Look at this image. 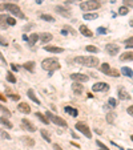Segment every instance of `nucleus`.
Segmentation results:
<instances>
[{
    "label": "nucleus",
    "instance_id": "bb28decb",
    "mask_svg": "<svg viewBox=\"0 0 133 150\" xmlns=\"http://www.w3.org/2000/svg\"><path fill=\"white\" fill-rule=\"evenodd\" d=\"M40 134H41V137L44 138L45 141H47V142H51V135H49V133H48L47 130H44V129H41L40 130Z\"/></svg>",
    "mask_w": 133,
    "mask_h": 150
},
{
    "label": "nucleus",
    "instance_id": "6e6552de",
    "mask_svg": "<svg viewBox=\"0 0 133 150\" xmlns=\"http://www.w3.org/2000/svg\"><path fill=\"white\" fill-rule=\"evenodd\" d=\"M92 91L93 92H107L109 91V85L107 82H96L92 86Z\"/></svg>",
    "mask_w": 133,
    "mask_h": 150
},
{
    "label": "nucleus",
    "instance_id": "7ed1b4c3",
    "mask_svg": "<svg viewBox=\"0 0 133 150\" xmlns=\"http://www.w3.org/2000/svg\"><path fill=\"white\" fill-rule=\"evenodd\" d=\"M45 116L49 118V121L51 122H53V124H56V125L61 126V128H66V126H68V124H66L65 120L61 118V117H59V116H56V114H53V113L47 112L45 113Z\"/></svg>",
    "mask_w": 133,
    "mask_h": 150
},
{
    "label": "nucleus",
    "instance_id": "72a5a7b5",
    "mask_svg": "<svg viewBox=\"0 0 133 150\" xmlns=\"http://www.w3.org/2000/svg\"><path fill=\"white\" fill-rule=\"evenodd\" d=\"M40 17L43 20H45V21H55L53 16H51V15H40Z\"/></svg>",
    "mask_w": 133,
    "mask_h": 150
},
{
    "label": "nucleus",
    "instance_id": "1a4fd4ad",
    "mask_svg": "<svg viewBox=\"0 0 133 150\" xmlns=\"http://www.w3.org/2000/svg\"><path fill=\"white\" fill-rule=\"evenodd\" d=\"M21 128L26 129L27 131H32V133L36 130L35 125H33V124H32V122L29 121L28 118H23V120H21Z\"/></svg>",
    "mask_w": 133,
    "mask_h": 150
},
{
    "label": "nucleus",
    "instance_id": "f3484780",
    "mask_svg": "<svg viewBox=\"0 0 133 150\" xmlns=\"http://www.w3.org/2000/svg\"><path fill=\"white\" fill-rule=\"evenodd\" d=\"M118 97H120V100H129L130 98L129 93H128V92L125 91V88H123V86L118 89Z\"/></svg>",
    "mask_w": 133,
    "mask_h": 150
},
{
    "label": "nucleus",
    "instance_id": "c03bdc74",
    "mask_svg": "<svg viewBox=\"0 0 133 150\" xmlns=\"http://www.w3.org/2000/svg\"><path fill=\"white\" fill-rule=\"evenodd\" d=\"M10 97L12 98L13 101H19V100H20V96H19V94H10Z\"/></svg>",
    "mask_w": 133,
    "mask_h": 150
},
{
    "label": "nucleus",
    "instance_id": "58836bf2",
    "mask_svg": "<svg viewBox=\"0 0 133 150\" xmlns=\"http://www.w3.org/2000/svg\"><path fill=\"white\" fill-rule=\"evenodd\" d=\"M96 144H97V146L98 147H100V149H103V150H109V149H108V147H107V145H104V144H103V142H101V141H96Z\"/></svg>",
    "mask_w": 133,
    "mask_h": 150
},
{
    "label": "nucleus",
    "instance_id": "cd10ccee",
    "mask_svg": "<svg viewBox=\"0 0 133 150\" xmlns=\"http://www.w3.org/2000/svg\"><path fill=\"white\" fill-rule=\"evenodd\" d=\"M39 39H40V36H39V35H36V33H32L31 36H29V37H28V43L33 45V44H36V41H37Z\"/></svg>",
    "mask_w": 133,
    "mask_h": 150
},
{
    "label": "nucleus",
    "instance_id": "79ce46f5",
    "mask_svg": "<svg viewBox=\"0 0 133 150\" xmlns=\"http://www.w3.org/2000/svg\"><path fill=\"white\" fill-rule=\"evenodd\" d=\"M16 24V20L13 19V17H11V16H8V25H15Z\"/></svg>",
    "mask_w": 133,
    "mask_h": 150
},
{
    "label": "nucleus",
    "instance_id": "49530a36",
    "mask_svg": "<svg viewBox=\"0 0 133 150\" xmlns=\"http://www.w3.org/2000/svg\"><path fill=\"white\" fill-rule=\"evenodd\" d=\"M64 29H66V31H68V32H71V33H72V35H75V33H76V31H75V29H73V28H71V27H68V25H66V27H64Z\"/></svg>",
    "mask_w": 133,
    "mask_h": 150
},
{
    "label": "nucleus",
    "instance_id": "e433bc0d",
    "mask_svg": "<svg viewBox=\"0 0 133 150\" xmlns=\"http://www.w3.org/2000/svg\"><path fill=\"white\" fill-rule=\"evenodd\" d=\"M109 76H112V77H118V76H120V72H118L117 69H111Z\"/></svg>",
    "mask_w": 133,
    "mask_h": 150
},
{
    "label": "nucleus",
    "instance_id": "680f3d73",
    "mask_svg": "<svg viewBox=\"0 0 133 150\" xmlns=\"http://www.w3.org/2000/svg\"><path fill=\"white\" fill-rule=\"evenodd\" d=\"M7 1H19V0H7Z\"/></svg>",
    "mask_w": 133,
    "mask_h": 150
},
{
    "label": "nucleus",
    "instance_id": "c85d7f7f",
    "mask_svg": "<svg viewBox=\"0 0 133 150\" xmlns=\"http://www.w3.org/2000/svg\"><path fill=\"white\" fill-rule=\"evenodd\" d=\"M85 20H96L98 17L97 13H84V16H82Z\"/></svg>",
    "mask_w": 133,
    "mask_h": 150
},
{
    "label": "nucleus",
    "instance_id": "a211bd4d",
    "mask_svg": "<svg viewBox=\"0 0 133 150\" xmlns=\"http://www.w3.org/2000/svg\"><path fill=\"white\" fill-rule=\"evenodd\" d=\"M120 60L121 61H133V52H124L123 55L120 56Z\"/></svg>",
    "mask_w": 133,
    "mask_h": 150
},
{
    "label": "nucleus",
    "instance_id": "ddd939ff",
    "mask_svg": "<svg viewBox=\"0 0 133 150\" xmlns=\"http://www.w3.org/2000/svg\"><path fill=\"white\" fill-rule=\"evenodd\" d=\"M17 109H19V112L24 113V114H29V113H31V106H29L27 102H20Z\"/></svg>",
    "mask_w": 133,
    "mask_h": 150
},
{
    "label": "nucleus",
    "instance_id": "13d9d810",
    "mask_svg": "<svg viewBox=\"0 0 133 150\" xmlns=\"http://www.w3.org/2000/svg\"><path fill=\"white\" fill-rule=\"evenodd\" d=\"M72 137H73V138H75V140H77V138H79V137H77V135H76V134H75V133H72Z\"/></svg>",
    "mask_w": 133,
    "mask_h": 150
},
{
    "label": "nucleus",
    "instance_id": "0eeeda50",
    "mask_svg": "<svg viewBox=\"0 0 133 150\" xmlns=\"http://www.w3.org/2000/svg\"><path fill=\"white\" fill-rule=\"evenodd\" d=\"M71 78H72L75 82H87L89 80L88 76L82 75V73H72V75H71Z\"/></svg>",
    "mask_w": 133,
    "mask_h": 150
},
{
    "label": "nucleus",
    "instance_id": "9d476101",
    "mask_svg": "<svg viewBox=\"0 0 133 150\" xmlns=\"http://www.w3.org/2000/svg\"><path fill=\"white\" fill-rule=\"evenodd\" d=\"M105 50H107L108 53L111 55V56H114V55L118 53V50H120V47H118L117 44H107V47H105Z\"/></svg>",
    "mask_w": 133,
    "mask_h": 150
},
{
    "label": "nucleus",
    "instance_id": "052dcab7",
    "mask_svg": "<svg viewBox=\"0 0 133 150\" xmlns=\"http://www.w3.org/2000/svg\"><path fill=\"white\" fill-rule=\"evenodd\" d=\"M92 1H97V3H101V1H104V0H92Z\"/></svg>",
    "mask_w": 133,
    "mask_h": 150
},
{
    "label": "nucleus",
    "instance_id": "f03ea898",
    "mask_svg": "<svg viewBox=\"0 0 133 150\" xmlns=\"http://www.w3.org/2000/svg\"><path fill=\"white\" fill-rule=\"evenodd\" d=\"M41 68L45 69V71H48V72H49V76H51L53 71L60 69V63H59L56 59L49 57V59H45V60L41 61Z\"/></svg>",
    "mask_w": 133,
    "mask_h": 150
},
{
    "label": "nucleus",
    "instance_id": "8fccbe9b",
    "mask_svg": "<svg viewBox=\"0 0 133 150\" xmlns=\"http://www.w3.org/2000/svg\"><path fill=\"white\" fill-rule=\"evenodd\" d=\"M53 149H55V150H63L60 145H57V144H53Z\"/></svg>",
    "mask_w": 133,
    "mask_h": 150
},
{
    "label": "nucleus",
    "instance_id": "f257e3e1",
    "mask_svg": "<svg viewBox=\"0 0 133 150\" xmlns=\"http://www.w3.org/2000/svg\"><path fill=\"white\" fill-rule=\"evenodd\" d=\"M75 63L79 64L82 66H88V68H93V66H97L100 64L97 57L95 56H79L75 59Z\"/></svg>",
    "mask_w": 133,
    "mask_h": 150
},
{
    "label": "nucleus",
    "instance_id": "0e129e2a",
    "mask_svg": "<svg viewBox=\"0 0 133 150\" xmlns=\"http://www.w3.org/2000/svg\"><path fill=\"white\" fill-rule=\"evenodd\" d=\"M128 150H133V149H128Z\"/></svg>",
    "mask_w": 133,
    "mask_h": 150
},
{
    "label": "nucleus",
    "instance_id": "a878e982",
    "mask_svg": "<svg viewBox=\"0 0 133 150\" xmlns=\"http://www.w3.org/2000/svg\"><path fill=\"white\" fill-rule=\"evenodd\" d=\"M121 73H123L124 76H127V77H133V71L130 68H128V66H124V68L121 69Z\"/></svg>",
    "mask_w": 133,
    "mask_h": 150
},
{
    "label": "nucleus",
    "instance_id": "2eb2a0df",
    "mask_svg": "<svg viewBox=\"0 0 133 150\" xmlns=\"http://www.w3.org/2000/svg\"><path fill=\"white\" fill-rule=\"evenodd\" d=\"M53 39V36H52V33H48V32H44V33H41L40 35V41L43 44H47L49 43V41Z\"/></svg>",
    "mask_w": 133,
    "mask_h": 150
},
{
    "label": "nucleus",
    "instance_id": "b1692460",
    "mask_svg": "<svg viewBox=\"0 0 133 150\" xmlns=\"http://www.w3.org/2000/svg\"><path fill=\"white\" fill-rule=\"evenodd\" d=\"M35 116L37 117V118L40 120V121L43 122V124H45V125H48V124H49V120H48L47 116H45V114H43V113L37 112V113H35Z\"/></svg>",
    "mask_w": 133,
    "mask_h": 150
},
{
    "label": "nucleus",
    "instance_id": "603ef678",
    "mask_svg": "<svg viewBox=\"0 0 133 150\" xmlns=\"http://www.w3.org/2000/svg\"><path fill=\"white\" fill-rule=\"evenodd\" d=\"M61 35H64V36H66V35H68V31H66V29H61Z\"/></svg>",
    "mask_w": 133,
    "mask_h": 150
},
{
    "label": "nucleus",
    "instance_id": "20e7f679",
    "mask_svg": "<svg viewBox=\"0 0 133 150\" xmlns=\"http://www.w3.org/2000/svg\"><path fill=\"white\" fill-rule=\"evenodd\" d=\"M101 4L97 3V1H92V0H88V1H82L80 4V8L82 11H85V12H89V11H95V10H98Z\"/></svg>",
    "mask_w": 133,
    "mask_h": 150
},
{
    "label": "nucleus",
    "instance_id": "c9c22d12",
    "mask_svg": "<svg viewBox=\"0 0 133 150\" xmlns=\"http://www.w3.org/2000/svg\"><path fill=\"white\" fill-rule=\"evenodd\" d=\"M118 13H120V15H127V13H128V7H125V6H124V7H120V8H118Z\"/></svg>",
    "mask_w": 133,
    "mask_h": 150
},
{
    "label": "nucleus",
    "instance_id": "69168bd1",
    "mask_svg": "<svg viewBox=\"0 0 133 150\" xmlns=\"http://www.w3.org/2000/svg\"><path fill=\"white\" fill-rule=\"evenodd\" d=\"M101 150H103V149H101Z\"/></svg>",
    "mask_w": 133,
    "mask_h": 150
},
{
    "label": "nucleus",
    "instance_id": "e2e57ef3",
    "mask_svg": "<svg viewBox=\"0 0 133 150\" xmlns=\"http://www.w3.org/2000/svg\"><path fill=\"white\" fill-rule=\"evenodd\" d=\"M130 140H132V141H133V135H130Z\"/></svg>",
    "mask_w": 133,
    "mask_h": 150
},
{
    "label": "nucleus",
    "instance_id": "de8ad7c7",
    "mask_svg": "<svg viewBox=\"0 0 133 150\" xmlns=\"http://www.w3.org/2000/svg\"><path fill=\"white\" fill-rule=\"evenodd\" d=\"M128 114H129V116H132L133 117V105H130V106L129 108H128Z\"/></svg>",
    "mask_w": 133,
    "mask_h": 150
},
{
    "label": "nucleus",
    "instance_id": "ea45409f",
    "mask_svg": "<svg viewBox=\"0 0 133 150\" xmlns=\"http://www.w3.org/2000/svg\"><path fill=\"white\" fill-rule=\"evenodd\" d=\"M0 45H3V47H7V45H8V41H7L3 36H0Z\"/></svg>",
    "mask_w": 133,
    "mask_h": 150
},
{
    "label": "nucleus",
    "instance_id": "423d86ee",
    "mask_svg": "<svg viewBox=\"0 0 133 150\" xmlns=\"http://www.w3.org/2000/svg\"><path fill=\"white\" fill-rule=\"evenodd\" d=\"M75 128H76L80 133H82L87 138H92V131H91V129L88 128V125H87L85 122H77Z\"/></svg>",
    "mask_w": 133,
    "mask_h": 150
},
{
    "label": "nucleus",
    "instance_id": "7c9ffc66",
    "mask_svg": "<svg viewBox=\"0 0 133 150\" xmlns=\"http://www.w3.org/2000/svg\"><path fill=\"white\" fill-rule=\"evenodd\" d=\"M23 142L26 145H28V146H33V145H35V141L29 137H23Z\"/></svg>",
    "mask_w": 133,
    "mask_h": 150
},
{
    "label": "nucleus",
    "instance_id": "f8f14e48",
    "mask_svg": "<svg viewBox=\"0 0 133 150\" xmlns=\"http://www.w3.org/2000/svg\"><path fill=\"white\" fill-rule=\"evenodd\" d=\"M72 91H73V93H75V94L80 96V94H82V92H84V86H82L81 82H73Z\"/></svg>",
    "mask_w": 133,
    "mask_h": 150
},
{
    "label": "nucleus",
    "instance_id": "09e8293b",
    "mask_svg": "<svg viewBox=\"0 0 133 150\" xmlns=\"http://www.w3.org/2000/svg\"><path fill=\"white\" fill-rule=\"evenodd\" d=\"M0 109L3 110V112H4V113H6V114H11V112H10V110H8V109H7V108H6V106H0Z\"/></svg>",
    "mask_w": 133,
    "mask_h": 150
},
{
    "label": "nucleus",
    "instance_id": "bf43d9fd",
    "mask_svg": "<svg viewBox=\"0 0 133 150\" xmlns=\"http://www.w3.org/2000/svg\"><path fill=\"white\" fill-rule=\"evenodd\" d=\"M43 1H44V0H37L36 3H37V4H41V3H43Z\"/></svg>",
    "mask_w": 133,
    "mask_h": 150
},
{
    "label": "nucleus",
    "instance_id": "39448f33",
    "mask_svg": "<svg viewBox=\"0 0 133 150\" xmlns=\"http://www.w3.org/2000/svg\"><path fill=\"white\" fill-rule=\"evenodd\" d=\"M6 11H10L13 16H17L20 19H24V13L19 8V6H16L13 3H6Z\"/></svg>",
    "mask_w": 133,
    "mask_h": 150
},
{
    "label": "nucleus",
    "instance_id": "3c124183",
    "mask_svg": "<svg viewBox=\"0 0 133 150\" xmlns=\"http://www.w3.org/2000/svg\"><path fill=\"white\" fill-rule=\"evenodd\" d=\"M3 11H6V3L0 4V12H3Z\"/></svg>",
    "mask_w": 133,
    "mask_h": 150
},
{
    "label": "nucleus",
    "instance_id": "4468645a",
    "mask_svg": "<svg viewBox=\"0 0 133 150\" xmlns=\"http://www.w3.org/2000/svg\"><path fill=\"white\" fill-rule=\"evenodd\" d=\"M7 27H8V15L1 13V15H0V28L6 29Z\"/></svg>",
    "mask_w": 133,
    "mask_h": 150
},
{
    "label": "nucleus",
    "instance_id": "c756f323",
    "mask_svg": "<svg viewBox=\"0 0 133 150\" xmlns=\"http://www.w3.org/2000/svg\"><path fill=\"white\" fill-rule=\"evenodd\" d=\"M114 118H116V113L114 112H111V113H108L107 114V121L109 122V124H113Z\"/></svg>",
    "mask_w": 133,
    "mask_h": 150
},
{
    "label": "nucleus",
    "instance_id": "37998d69",
    "mask_svg": "<svg viewBox=\"0 0 133 150\" xmlns=\"http://www.w3.org/2000/svg\"><path fill=\"white\" fill-rule=\"evenodd\" d=\"M97 33H101V35H105L107 33V29L104 28V27H100V28H97Z\"/></svg>",
    "mask_w": 133,
    "mask_h": 150
},
{
    "label": "nucleus",
    "instance_id": "2f4dec72",
    "mask_svg": "<svg viewBox=\"0 0 133 150\" xmlns=\"http://www.w3.org/2000/svg\"><path fill=\"white\" fill-rule=\"evenodd\" d=\"M7 81H10V82H12V84H15V82H16V77L13 76V73H11V72L7 73Z\"/></svg>",
    "mask_w": 133,
    "mask_h": 150
},
{
    "label": "nucleus",
    "instance_id": "393cba45",
    "mask_svg": "<svg viewBox=\"0 0 133 150\" xmlns=\"http://www.w3.org/2000/svg\"><path fill=\"white\" fill-rule=\"evenodd\" d=\"M0 124L4 125L7 129H12V124H11V121L7 117H0Z\"/></svg>",
    "mask_w": 133,
    "mask_h": 150
},
{
    "label": "nucleus",
    "instance_id": "5701e85b",
    "mask_svg": "<svg viewBox=\"0 0 133 150\" xmlns=\"http://www.w3.org/2000/svg\"><path fill=\"white\" fill-rule=\"evenodd\" d=\"M27 94H28V97H29V98H31V100L33 101V102H35V104H37V105H39V104H40V100H39L37 97H36L35 92L32 91V89H28V92H27Z\"/></svg>",
    "mask_w": 133,
    "mask_h": 150
},
{
    "label": "nucleus",
    "instance_id": "473e14b6",
    "mask_svg": "<svg viewBox=\"0 0 133 150\" xmlns=\"http://www.w3.org/2000/svg\"><path fill=\"white\" fill-rule=\"evenodd\" d=\"M87 52H91V53H97L98 52V48L97 47H93V45H88V47L85 48Z\"/></svg>",
    "mask_w": 133,
    "mask_h": 150
},
{
    "label": "nucleus",
    "instance_id": "6ab92c4d",
    "mask_svg": "<svg viewBox=\"0 0 133 150\" xmlns=\"http://www.w3.org/2000/svg\"><path fill=\"white\" fill-rule=\"evenodd\" d=\"M80 32H81V35L87 36V37H92V36H93L92 31H91L88 27H85V25H81V27H80Z\"/></svg>",
    "mask_w": 133,
    "mask_h": 150
},
{
    "label": "nucleus",
    "instance_id": "aec40b11",
    "mask_svg": "<svg viewBox=\"0 0 133 150\" xmlns=\"http://www.w3.org/2000/svg\"><path fill=\"white\" fill-rule=\"evenodd\" d=\"M111 69H112L111 65H109L108 63H104V64H101V65H100V71H101L104 75H107V76H109V73H111Z\"/></svg>",
    "mask_w": 133,
    "mask_h": 150
},
{
    "label": "nucleus",
    "instance_id": "5fc2aeb1",
    "mask_svg": "<svg viewBox=\"0 0 133 150\" xmlns=\"http://www.w3.org/2000/svg\"><path fill=\"white\" fill-rule=\"evenodd\" d=\"M0 100H1V101H6L7 98H6V97H4V96H3V94H1V93H0Z\"/></svg>",
    "mask_w": 133,
    "mask_h": 150
},
{
    "label": "nucleus",
    "instance_id": "412c9836",
    "mask_svg": "<svg viewBox=\"0 0 133 150\" xmlns=\"http://www.w3.org/2000/svg\"><path fill=\"white\" fill-rule=\"evenodd\" d=\"M23 68L27 69L28 72H33L35 71V61H27L23 64Z\"/></svg>",
    "mask_w": 133,
    "mask_h": 150
},
{
    "label": "nucleus",
    "instance_id": "f704fd0d",
    "mask_svg": "<svg viewBox=\"0 0 133 150\" xmlns=\"http://www.w3.org/2000/svg\"><path fill=\"white\" fill-rule=\"evenodd\" d=\"M116 105H117V101L114 100L113 97H111V98H109V101H108V106H111V108H116Z\"/></svg>",
    "mask_w": 133,
    "mask_h": 150
},
{
    "label": "nucleus",
    "instance_id": "a19ab883",
    "mask_svg": "<svg viewBox=\"0 0 133 150\" xmlns=\"http://www.w3.org/2000/svg\"><path fill=\"white\" fill-rule=\"evenodd\" d=\"M0 134H1V137H3L4 140H11V135L8 134V133H7V131H1V133H0Z\"/></svg>",
    "mask_w": 133,
    "mask_h": 150
},
{
    "label": "nucleus",
    "instance_id": "4be33fe9",
    "mask_svg": "<svg viewBox=\"0 0 133 150\" xmlns=\"http://www.w3.org/2000/svg\"><path fill=\"white\" fill-rule=\"evenodd\" d=\"M64 110H65V113L71 114L72 117H76L77 114H79V112H77L76 108H72V106H65V108H64Z\"/></svg>",
    "mask_w": 133,
    "mask_h": 150
},
{
    "label": "nucleus",
    "instance_id": "9b49d317",
    "mask_svg": "<svg viewBox=\"0 0 133 150\" xmlns=\"http://www.w3.org/2000/svg\"><path fill=\"white\" fill-rule=\"evenodd\" d=\"M55 11H56L59 15L64 16V17H71V11L66 10L65 7H63V6H56L55 7Z\"/></svg>",
    "mask_w": 133,
    "mask_h": 150
},
{
    "label": "nucleus",
    "instance_id": "6e6d98bb",
    "mask_svg": "<svg viewBox=\"0 0 133 150\" xmlns=\"http://www.w3.org/2000/svg\"><path fill=\"white\" fill-rule=\"evenodd\" d=\"M0 60H1L3 63H6V60H4V57H3V55H1V53H0Z\"/></svg>",
    "mask_w": 133,
    "mask_h": 150
},
{
    "label": "nucleus",
    "instance_id": "dca6fc26",
    "mask_svg": "<svg viewBox=\"0 0 133 150\" xmlns=\"http://www.w3.org/2000/svg\"><path fill=\"white\" fill-rule=\"evenodd\" d=\"M44 49L47 50V52H51V53H61V52H64L63 48H60V47H53V45H47Z\"/></svg>",
    "mask_w": 133,
    "mask_h": 150
},
{
    "label": "nucleus",
    "instance_id": "864d4df0",
    "mask_svg": "<svg viewBox=\"0 0 133 150\" xmlns=\"http://www.w3.org/2000/svg\"><path fill=\"white\" fill-rule=\"evenodd\" d=\"M11 66H12L13 71H17V66H16V64H11Z\"/></svg>",
    "mask_w": 133,
    "mask_h": 150
},
{
    "label": "nucleus",
    "instance_id": "4d7b16f0",
    "mask_svg": "<svg viewBox=\"0 0 133 150\" xmlns=\"http://www.w3.org/2000/svg\"><path fill=\"white\" fill-rule=\"evenodd\" d=\"M71 145H73V146H76V147H80V145H77V144H75V142H73V141H72V142H71Z\"/></svg>",
    "mask_w": 133,
    "mask_h": 150
},
{
    "label": "nucleus",
    "instance_id": "4c0bfd02",
    "mask_svg": "<svg viewBox=\"0 0 133 150\" xmlns=\"http://www.w3.org/2000/svg\"><path fill=\"white\" fill-rule=\"evenodd\" d=\"M125 45H127V48H133V36L132 37H129L128 40H125Z\"/></svg>",
    "mask_w": 133,
    "mask_h": 150
},
{
    "label": "nucleus",
    "instance_id": "a18cd8bd",
    "mask_svg": "<svg viewBox=\"0 0 133 150\" xmlns=\"http://www.w3.org/2000/svg\"><path fill=\"white\" fill-rule=\"evenodd\" d=\"M124 4L128 7H132L133 8V0H124Z\"/></svg>",
    "mask_w": 133,
    "mask_h": 150
}]
</instances>
